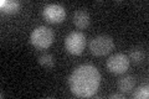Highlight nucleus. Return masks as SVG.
Wrapping results in <instances>:
<instances>
[{
	"instance_id": "f257e3e1",
	"label": "nucleus",
	"mask_w": 149,
	"mask_h": 99,
	"mask_svg": "<svg viewBox=\"0 0 149 99\" xmlns=\"http://www.w3.org/2000/svg\"><path fill=\"white\" fill-rule=\"evenodd\" d=\"M101 83V74L95 66L81 64L73 69L68 78L71 92L76 97L88 98L97 93Z\"/></svg>"
},
{
	"instance_id": "f03ea898",
	"label": "nucleus",
	"mask_w": 149,
	"mask_h": 99,
	"mask_svg": "<svg viewBox=\"0 0 149 99\" xmlns=\"http://www.w3.org/2000/svg\"><path fill=\"white\" fill-rule=\"evenodd\" d=\"M55 39V34L52 29L47 26H39L34 29L30 34L31 45L37 50H46L52 45Z\"/></svg>"
},
{
	"instance_id": "7ed1b4c3",
	"label": "nucleus",
	"mask_w": 149,
	"mask_h": 99,
	"mask_svg": "<svg viewBox=\"0 0 149 99\" xmlns=\"http://www.w3.org/2000/svg\"><path fill=\"white\" fill-rule=\"evenodd\" d=\"M113 48H114V41L112 37L107 35H98L90 42L91 53L98 56V57L108 55Z\"/></svg>"
},
{
	"instance_id": "20e7f679",
	"label": "nucleus",
	"mask_w": 149,
	"mask_h": 99,
	"mask_svg": "<svg viewBox=\"0 0 149 99\" xmlns=\"http://www.w3.org/2000/svg\"><path fill=\"white\" fill-rule=\"evenodd\" d=\"M86 46V35L81 31H72L65 40V47L71 55H81Z\"/></svg>"
},
{
	"instance_id": "39448f33",
	"label": "nucleus",
	"mask_w": 149,
	"mask_h": 99,
	"mask_svg": "<svg viewBox=\"0 0 149 99\" xmlns=\"http://www.w3.org/2000/svg\"><path fill=\"white\" fill-rule=\"evenodd\" d=\"M107 69L111 73L114 74H120L124 73L129 67V58L127 55L124 53H114L113 56L107 60Z\"/></svg>"
},
{
	"instance_id": "423d86ee",
	"label": "nucleus",
	"mask_w": 149,
	"mask_h": 99,
	"mask_svg": "<svg viewBox=\"0 0 149 99\" xmlns=\"http://www.w3.org/2000/svg\"><path fill=\"white\" fill-rule=\"evenodd\" d=\"M42 15L46 21L51 24H60L66 19V9L60 4H47L44 8Z\"/></svg>"
},
{
	"instance_id": "0eeeda50",
	"label": "nucleus",
	"mask_w": 149,
	"mask_h": 99,
	"mask_svg": "<svg viewBox=\"0 0 149 99\" xmlns=\"http://www.w3.org/2000/svg\"><path fill=\"white\" fill-rule=\"evenodd\" d=\"M73 24L78 29H86L90 25V15L86 10L80 9L73 14Z\"/></svg>"
},
{
	"instance_id": "6e6552de",
	"label": "nucleus",
	"mask_w": 149,
	"mask_h": 99,
	"mask_svg": "<svg viewBox=\"0 0 149 99\" xmlns=\"http://www.w3.org/2000/svg\"><path fill=\"white\" fill-rule=\"evenodd\" d=\"M117 86L122 93H129V92H132V89L134 87H136V78L133 76H124V77L118 79Z\"/></svg>"
},
{
	"instance_id": "1a4fd4ad",
	"label": "nucleus",
	"mask_w": 149,
	"mask_h": 99,
	"mask_svg": "<svg viewBox=\"0 0 149 99\" xmlns=\"http://www.w3.org/2000/svg\"><path fill=\"white\" fill-rule=\"evenodd\" d=\"M0 8L6 14H15L20 10V3L17 0H1Z\"/></svg>"
},
{
	"instance_id": "9d476101",
	"label": "nucleus",
	"mask_w": 149,
	"mask_h": 99,
	"mask_svg": "<svg viewBox=\"0 0 149 99\" xmlns=\"http://www.w3.org/2000/svg\"><path fill=\"white\" fill-rule=\"evenodd\" d=\"M147 55H146V51H143L142 48L139 47H136V48H132L129 52L128 58L132 60L134 63H142L144 60H146Z\"/></svg>"
},
{
	"instance_id": "9b49d317",
	"label": "nucleus",
	"mask_w": 149,
	"mask_h": 99,
	"mask_svg": "<svg viewBox=\"0 0 149 99\" xmlns=\"http://www.w3.org/2000/svg\"><path fill=\"white\" fill-rule=\"evenodd\" d=\"M39 63L45 68H52L55 66V58L51 53L45 52L39 56Z\"/></svg>"
},
{
	"instance_id": "f8f14e48",
	"label": "nucleus",
	"mask_w": 149,
	"mask_h": 99,
	"mask_svg": "<svg viewBox=\"0 0 149 99\" xmlns=\"http://www.w3.org/2000/svg\"><path fill=\"white\" fill-rule=\"evenodd\" d=\"M132 97L134 99H148L149 97V87L148 84H143V86H139L134 93L132 94Z\"/></svg>"
},
{
	"instance_id": "ddd939ff",
	"label": "nucleus",
	"mask_w": 149,
	"mask_h": 99,
	"mask_svg": "<svg viewBox=\"0 0 149 99\" xmlns=\"http://www.w3.org/2000/svg\"><path fill=\"white\" fill-rule=\"evenodd\" d=\"M109 98H116V99H124V94L123 93H113L111 94Z\"/></svg>"
}]
</instances>
